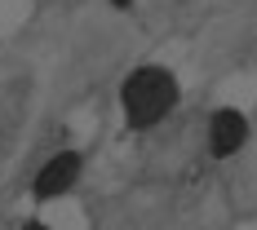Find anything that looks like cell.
<instances>
[{
	"label": "cell",
	"instance_id": "cell-2",
	"mask_svg": "<svg viewBox=\"0 0 257 230\" xmlns=\"http://www.w3.org/2000/svg\"><path fill=\"white\" fill-rule=\"evenodd\" d=\"M244 137H248V120L239 111H217L213 115V124H208V146H213V155H235L244 146Z\"/></svg>",
	"mask_w": 257,
	"mask_h": 230
},
{
	"label": "cell",
	"instance_id": "cell-5",
	"mask_svg": "<svg viewBox=\"0 0 257 230\" xmlns=\"http://www.w3.org/2000/svg\"><path fill=\"white\" fill-rule=\"evenodd\" d=\"M23 230H45V226H23Z\"/></svg>",
	"mask_w": 257,
	"mask_h": 230
},
{
	"label": "cell",
	"instance_id": "cell-1",
	"mask_svg": "<svg viewBox=\"0 0 257 230\" xmlns=\"http://www.w3.org/2000/svg\"><path fill=\"white\" fill-rule=\"evenodd\" d=\"M120 98H124L128 120L138 128H147V124H160L169 115V106L178 98V84H173L169 71H160V67H142V71H133L124 80V93Z\"/></svg>",
	"mask_w": 257,
	"mask_h": 230
},
{
	"label": "cell",
	"instance_id": "cell-4",
	"mask_svg": "<svg viewBox=\"0 0 257 230\" xmlns=\"http://www.w3.org/2000/svg\"><path fill=\"white\" fill-rule=\"evenodd\" d=\"M111 5H120V9H124V5H128V0H111Z\"/></svg>",
	"mask_w": 257,
	"mask_h": 230
},
{
	"label": "cell",
	"instance_id": "cell-3",
	"mask_svg": "<svg viewBox=\"0 0 257 230\" xmlns=\"http://www.w3.org/2000/svg\"><path fill=\"white\" fill-rule=\"evenodd\" d=\"M76 177H80V155H76V151L53 155L49 164L36 173V195H45V199H49V195H62Z\"/></svg>",
	"mask_w": 257,
	"mask_h": 230
}]
</instances>
